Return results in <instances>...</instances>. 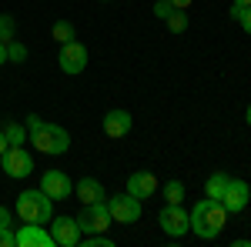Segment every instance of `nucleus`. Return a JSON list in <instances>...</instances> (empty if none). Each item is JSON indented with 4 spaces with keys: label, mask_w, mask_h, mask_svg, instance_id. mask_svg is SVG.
I'll use <instances>...</instances> for the list:
<instances>
[{
    "label": "nucleus",
    "mask_w": 251,
    "mask_h": 247,
    "mask_svg": "<svg viewBox=\"0 0 251 247\" xmlns=\"http://www.w3.org/2000/svg\"><path fill=\"white\" fill-rule=\"evenodd\" d=\"M60 70L64 74H80L84 67H87V47L80 44V40H67V44H60Z\"/></svg>",
    "instance_id": "nucleus-7"
},
{
    "label": "nucleus",
    "mask_w": 251,
    "mask_h": 247,
    "mask_svg": "<svg viewBox=\"0 0 251 247\" xmlns=\"http://www.w3.org/2000/svg\"><path fill=\"white\" fill-rule=\"evenodd\" d=\"M248 127H251V104H248Z\"/></svg>",
    "instance_id": "nucleus-32"
},
{
    "label": "nucleus",
    "mask_w": 251,
    "mask_h": 247,
    "mask_svg": "<svg viewBox=\"0 0 251 247\" xmlns=\"http://www.w3.org/2000/svg\"><path fill=\"white\" fill-rule=\"evenodd\" d=\"M107 210H111V217H114L117 224H134L137 217H141V201L124 190V194L107 197Z\"/></svg>",
    "instance_id": "nucleus-6"
},
{
    "label": "nucleus",
    "mask_w": 251,
    "mask_h": 247,
    "mask_svg": "<svg viewBox=\"0 0 251 247\" xmlns=\"http://www.w3.org/2000/svg\"><path fill=\"white\" fill-rule=\"evenodd\" d=\"M238 23H241V30H245V34H251V7H245V10H241Z\"/></svg>",
    "instance_id": "nucleus-26"
},
{
    "label": "nucleus",
    "mask_w": 251,
    "mask_h": 247,
    "mask_svg": "<svg viewBox=\"0 0 251 247\" xmlns=\"http://www.w3.org/2000/svg\"><path fill=\"white\" fill-rule=\"evenodd\" d=\"M0 164H3V171L10 174V177H27V174H34V157L24 151L20 144H10L7 154L0 157Z\"/></svg>",
    "instance_id": "nucleus-9"
},
{
    "label": "nucleus",
    "mask_w": 251,
    "mask_h": 247,
    "mask_svg": "<svg viewBox=\"0 0 251 247\" xmlns=\"http://www.w3.org/2000/svg\"><path fill=\"white\" fill-rule=\"evenodd\" d=\"M7 147H10V140H7V134L0 131V157H3V154H7Z\"/></svg>",
    "instance_id": "nucleus-28"
},
{
    "label": "nucleus",
    "mask_w": 251,
    "mask_h": 247,
    "mask_svg": "<svg viewBox=\"0 0 251 247\" xmlns=\"http://www.w3.org/2000/svg\"><path fill=\"white\" fill-rule=\"evenodd\" d=\"M3 134H7L10 144H24V140H27V127L17 124V120H7V124H3Z\"/></svg>",
    "instance_id": "nucleus-19"
},
{
    "label": "nucleus",
    "mask_w": 251,
    "mask_h": 247,
    "mask_svg": "<svg viewBox=\"0 0 251 247\" xmlns=\"http://www.w3.org/2000/svg\"><path fill=\"white\" fill-rule=\"evenodd\" d=\"M50 34H54L57 44H67V40H74V23H71V20H57V23L50 27Z\"/></svg>",
    "instance_id": "nucleus-18"
},
{
    "label": "nucleus",
    "mask_w": 251,
    "mask_h": 247,
    "mask_svg": "<svg viewBox=\"0 0 251 247\" xmlns=\"http://www.w3.org/2000/svg\"><path fill=\"white\" fill-rule=\"evenodd\" d=\"M231 3H241V7H251V0H231Z\"/></svg>",
    "instance_id": "nucleus-31"
},
{
    "label": "nucleus",
    "mask_w": 251,
    "mask_h": 247,
    "mask_svg": "<svg viewBox=\"0 0 251 247\" xmlns=\"http://www.w3.org/2000/svg\"><path fill=\"white\" fill-rule=\"evenodd\" d=\"M157 190V177L151 171H134L127 177V194L137 197V201H148V197H154Z\"/></svg>",
    "instance_id": "nucleus-13"
},
{
    "label": "nucleus",
    "mask_w": 251,
    "mask_h": 247,
    "mask_svg": "<svg viewBox=\"0 0 251 247\" xmlns=\"http://www.w3.org/2000/svg\"><path fill=\"white\" fill-rule=\"evenodd\" d=\"M0 227H10V210L0 207Z\"/></svg>",
    "instance_id": "nucleus-27"
},
{
    "label": "nucleus",
    "mask_w": 251,
    "mask_h": 247,
    "mask_svg": "<svg viewBox=\"0 0 251 247\" xmlns=\"http://www.w3.org/2000/svg\"><path fill=\"white\" fill-rule=\"evenodd\" d=\"M157 224H161V230L168 237H181V234L191 230V214L181 207V204H168V207L157 214Z\"/></svg>",
    "instance_id": "nucleus-5"
},
{
    "label": "nucleus",
    "mask_w": 251,
    "mask_h": 247,
    "mask_svg": "<svg viewBox=\"0 0 251 247\" xmlns=\"http://www.w3.org/2000/svg\"><path fill=\"white\" fill-rule=\"evenodd\" d=\"M27 134H30V144L40 154H67V147H71V134L60 124H47L34 114L27 117Z\"/></svg>",
    "instance_id": "nucleus-2"
},
{
    "label": "nucleus",
    "mask_w": 251,
    "mask_h": 247,
    "mask_svg": "<svg viewBox=\"0 0 251 247\" xmlns=\"http://www.w3.org/2000/svg\"><path fill=\"white\" fill-rule=\"evenodd\" d=\"M225 221H228V210L214 197H204V201H198L191 207V230L201 241H214L225 230Z\"/></svg>",
    "instance_id": "nucleus-1"
},
{
    "label": "nucleus",
    "mask_w": 251,
    "mask_h": 247,
    "mask_svg": "<svg viewBox=\"0 0 251 247\" xmlns=\"http://www.w3.org/2000/svg\"><path fill=\"white\" fill-rule=\"evenodd\" d=\"M50 234H54V244H57V247H77L80 237H84V234H80L77 217H54Z\"/></svg>",
    "instance_id": "nucleus-11"
},
{
    "label": "nucleus",
    "mask_w": 251,
    "mask_h": 247,
    "mask_svg": "<svg viewBox=\"0 0 251 247\" xmlns=\"http://www.w3.org/2000/svg\"><path fill=\"white\" fill-rule=\"evenodd\" d=\"M40 190H44L50 201H67V197L74 194V184H71V177H67L64 171H44Z\"/></svg>",
    "instance_id": "nucleus-10"
},
{
    "label": "nucleus",
    "mask_w": 251,
    "mask_h": 247,
    "mask_svg": "<svg viewBox=\"0 0 251 247\" xmlns=\"http://www.w3.org/2000/svg\"><path fill=\"white\" fill-rule=\"evenodd\" d=\"M164 201H168V204H181V201H184V184H181V180H168V184H164Z\"/></svg>",
    "instance_id": "nucleus-20"
},
{
    "label": "nucleus",
    "mask_w": 251,
    "mask_h": 247,
    "mask_svg": "<svg viewBox=\"0 0 251 247\" xmlns=\"http://www.w3.org/2000/svg\"><path fill=\"white\" fill-rule=\"evenodd\" d=\"M0 247H17V241H14V230H10V227H0Z\"/></svg>",
    "instance_id": "nucleus-25"
},
{
    "label": "nucleus",
    "mask_w": 251,
    "mask_h": 247,
    "mask_svg": "<svg viewBox=\"0 0 251 247\" xmlns=\"http://www.w3.org/2000/svg\"><path fill=\"white\" fill-rule=\"evenodd\" d=\"M171 10H174L171 0H157V3H154V17L157 20H168V17H171Z\"/></svg>",
    "instance_id": "nucleus-24"
},
{
    "label": "nucleus",
    "mask_w": 251,
    "mask_h": 247,
    "mask_svg": "<svg viewBox=\"0 0 251 247\" xmlns=\"http://www.w3.org/2000/svg\"><path fill=\"white\" fill-rule=\"evenodd\" d=\"M80 247H111V237L107 234H87V237H80Z\"/></svg>",
    "instance_id": "nucleus-23"
},
{
    "label": "nucleus",
    "mask_w": 251,
    "mask_h": 247,
    "mask_svg": "<svg viewBox=\"0 0 251 247\" xmlns=\"http://www.w3.org/2000/svg\"><path fill=\"white\" fill-rule=\"evenodd\" d=\"M164 23H168V30H171V34H181V30H188V10H177V7H174L171 17L164 20Z\"/></svg>",
    "instance_id": "nucleus-17"
},
{
    "label": "nucleus",
    "mask_w": 251,
    "mask_h": 247,
    "mask_svg": "<svg viewBox=\"0 0 251 247\" xmlns=\"http://www.w3.org/2000/svg\"><path fill=\"white\" fill-rule=\"evenodd\" d=\"M74 190H77V201H80V204H97V201H104V197H107L104 187H100V180H94V177H80L77 184H74Z\"/></svg>",
    "instance_id": "nucleus-15"
},
{
    "label": "nucleus",
    "mask_w": 251,
    "mask_h": 247,
    "mask_svg": "<svg viewBox=\"0 0 251 247\" xmlns=\"http://www.w3.org/2000/svg\"><path fill=\"white\" fill-rule=\"evenodd\" d=\"M14 40V17L0 14V44H10Z\"/></svg>",
    "instance_id": "nucleus-21"
},
{
    "label": "nucleus",
    "mask_w": 251,
    "mask_h": 247,
    "mask_svg": "<svg viewBox=\"0 0 251 247\" xmlns=\"http://www.w3.org/2000/svg\"><path fill=\"white\" fill-rule=\"evenodd\" d=\"M111 210H107V201H97V204H84L80 207V234H107V227H111Z\"/></svg>",
    "instance_id": "nucleus-4"
},
{
    "label": "nucleus",
    "mask_w": 251,
    "mask_h": 247,
    "mask_svg": "<svg viewBox=\"0 0 251 247\" xmlns=\"http://www.w3.org/2000/svg\"><path fill=\"white\" fill-rule=\"evenodd\" d=\"M17 247H54V234L44 224H20V230H14Z\"/></svg>",
    "instance_id": "nucleus-12"
},
{
    "label": "nucleus",
    "mask_w": 251,
    "mask_h": 247,
    "mask_svg": "<svg viewBox=\"0 0 251 247\" xmlns=\"http://www.w3.org/2000/svg\"><path fill=\"white\" fill-rule=\"evenodd\" d=\"M7 60H14V64L27 60V47H24V44H17V40H10V44H7Z\"/></svg>",
    "instance_id": "nucleus-22"
},
{
    "label": "nucleus",
    "mask_w": 251,
    "mask_h": 247,
    "mask_svg": "<svg viewBox=\"0 0 251 247\" xmlns=\"http://www.w3.org/2000/svg\"><path fill=\"white\" fill-rule=\"evenodd\" d=\"M225 187H228V174L214 171L211 177H208V184H204V194H208V197H214V201H221V194H225Z\"/></svg>",
    "instance_id": "nucleus-16"
},
{
    "label": "nucleus",
    "mask_w": 251,
    "mask_h": 247,
    "mask_svg": "<svg viewBox=\"0 0 251 247\" xmlns=\"http://www.w3.org/2000/svg\"><path fill=\"white\" fill-rule=\"evenodd\" d=\"M248 201H251V187L241 180V177H228V187H225V194H221L225 210H228V214H241V210L248 207Z\"/></svg>",
    "instance_id": "nucleus-8"
},
{
    "label": "nucleus",
    "mask_w": 251,
    "mask_h": 247,
    "mask_svg": "<svg viewBox=\"0 0 251 247\" xmlns=\"http://www.w3.org/2000/svg\"><path fill=\"white\" fill-rule=\"evenodd\" d=\"M14 210H17V217L24 221V224H50V217H54V201H50L40 187L37 190H24V194H17Z\"/></svg>",
    "instance_id": "nucleus-3"
},
{
    "label": "nucleus",
    "mask_w": 251,
    "mask_h": 247,
    "mask_svg": "<svg viewBox=\"0 0 251 247\" xmlns=\"http://www.w3.org/2000/svg\"><path fill=\"white\" fill-rule=\"evenodd\" d=\"M171 3H174V7H177V10H188V7H191L194 0H171Z\"/></svg>",
    "instance_id": "nucleus-29"
},
{
    "label": "nucleus",
    "mask_w": 251,
    "mask_h": 247,
    "mask_svg": "<svg viewBox=\"0 0 251 247\" xmlns=\"http://www.w3.org/2000/svg\"><path fill=\"white\" fill-rule=\"evenodd\" d=\"M104 134L107 137H114V140H121V137H127L131 134V127H134V117L127 114V111H107V117H104Z\"/></svg>",
    "instance_id": "nucleus-14"
},
{
    "label": "nucleus",
    "mask_w": 251,
    "mask_h": 247,
    "mask_svg": "<svg viewBox=\"0 0 251 247\" xmlns=\"http://www.w3.org/2000/svg\"><path fill=\"white\" fill-rule=\"evenodd\" d=\"M7 64V44H0V67Z\"/></svg>",
    "instance_id": "nucleus-30"
}]
</instances>
